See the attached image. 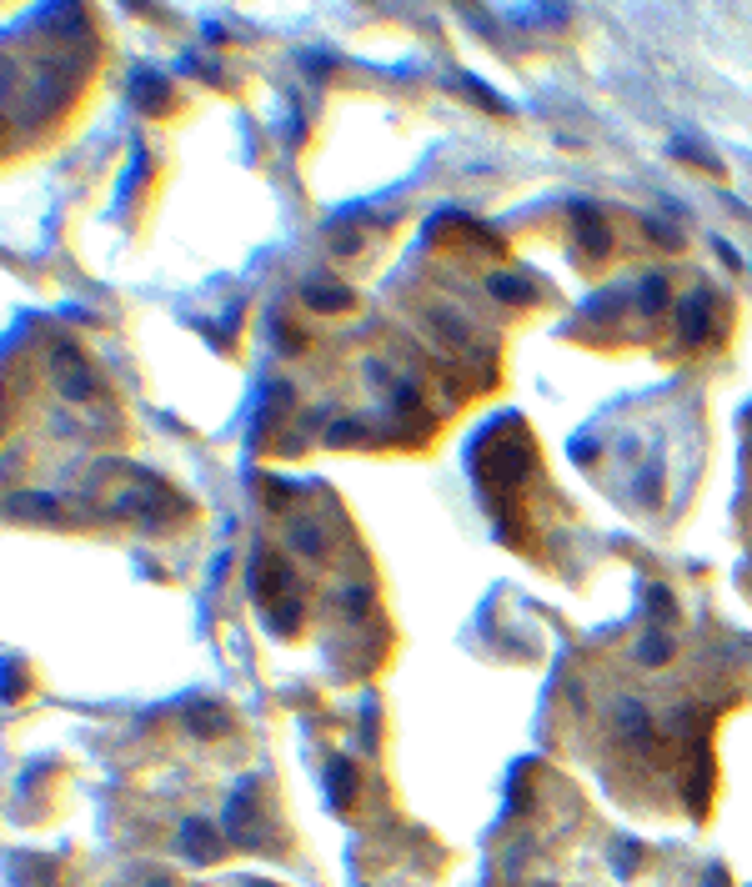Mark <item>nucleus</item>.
<instances>
[{
	"instance_id": "obj_1",
	"label": "nucleus",
	"mask_w": 752,
	"mask_h": 887,
	"mask_svg": "<svg viewBox=\"0 0 752 887\" xmlns=\"http://www.w3.org/2000/svg\"><path fill=\"white\" fill-rule=\"evenodd\" d=\"M51 366H56L61 396H71V401H91V396H96V371H91V361H86L76 346H56Z\"/></svg>"
},
{
	"instance_id": "obj_2",
	"label": "nucleus",
	"mask_w": 752,
	"mask_h": 887,
	"mask_svg": "<svg viewBox=\"0 0 752 887\" xmlns=\"http://www.w3.org/2000/svg\"><path fill=\"white\" fill-rule=\"evenodd\" d=\"M251 817H256V777H246L236 792H231V802H226V812H221V827L236 837V842H256V827H251Z\"/></svg>"
},
{
	"instance_id": "obj_3",
	"label": "nucleus",
	"mask_w": 752,
	"mask_h": 887,
	"mask_svg": "<svg viewBox=\"0 0 752 887\" xmlns=\"http://www.w3.org/2000/svg\"><path fill=\"white\" fill-rule=\"evenodd\" d=\"M291 587V567L276 557V552H261L256 557V577H251V592H256V602L261 607H276V597Z\"/></svg>"
},
{
	"instance_id": "obj_4",
	"label": "nucleus",
	"mask_w": 752,
	"mask_h": 887,
	"mask_svg": "<svg viewBox=\"0 0 752 887\" xmlns=\"http://www.w3.org/2000/svg\"><path fill=\"white\" fill-rule=\"evenodd\" d=\"M181 852H186L191 862H211V857L221 852V832H216L206 817H186V822H181Z\"/></svg>"
},
{
	"instance_id": "obj_5",
	"label": "nucleus",
	"mask_w": 752,
	"mask_h": 887,
	"mask_svg": "<svg viewBox=\"0 0 752 887\" xmlns=\"http://www.w3.org/2000/svg\"><path fill=\"white\" fill-rule=\"evenodd\" d=\"M186 732L191 737H221L226 732V712L216 707V702H186Z\"/></svg>"
},
{
	"instance_id": "obj_6",
	"label": "nucleus",
	"mask_w": 752,
	"mask_h": 887,
	"mask_svg": "<svg viewBox=\"0 0 752 887\" xmlns=\"http://www.w3.org/2000/svg\"><path fill=\"white\" fill-rule=\"evenodd\" d=\"M326 797H331V807H351V797H356V767L346 757L326 762Z\"/></svg>"
},
{
	"instance_id": "obj_7",
	"label": "nucleus",
	"mask_w": 752,
	"mask_h": 887,
	"mask_svg": "<svg viewBox=\"0 0 752 887\" xmlns=\"http://www.w3.org/2000/svg\"><path fill=\"white\" fill-rule=\"evenodd\" d=\"M677 326H682V341H687V346H697V341L707 336V291H692V296L682 301Z\"/></svg>"
},
{
	"instance_id": "obj_8",
	"label": "nucleus",
	"mask_w": 752,
	"mask_h": 887,
	"mask_svg": "<svg viewBox=\"0 0 752 887\" xmlns=\"http://www.w3.org/2000/svg\"><path fill=\"white\" fill-rule=\"evenodd\" d=\"M617 732H622L627 742H647V737H652V717H647V707H642L637 697H622V702H617Z\"/></svg>"
},
{
	"instance_id": "obj_9",
	"label": "nucleus",
	"mask_w": 752,
	"mask_h": 887,
	"mask_svg": "<svg viewBox=\"0 0 752 887\" xmlns=\"http://www.w3.org/2000/svg\"><path fill=\"white\" fill-rule=\"evenodd\" d=\"M577 236H582V246H587L592 256H607V251H612V231H607V221H602L592 206L577 211Z\"/></svg>"
},
{
	"instance_id": "obj_10",
	"label": "nucleus",
	"mask_w": 752,
	"mask_h": 887,
	"mask_svg": "<svg viewBox=\"0 0 752 887\" xmlns=\"http://www.w3.org/2000/svg\"><path fill=\"white\" fill-rule=\"evenodd\" d=\"M301 301H306L311 311H326V316H331V311H346L356 296H351L346 286H326V281H316V286H306V291H301Z\"/></svg>"
},
{
	"instance_id": "obj_11",
	"label": "nucleus",
	"mask_w": 752,
	"mask_h": 887,
	"mask_svg": "<svg viewBox=\"0 0 752 887\" xmlns=\"http://www.w3.org/2000/svg\"><path fill=\"white\" fill-rule=\"evenodd\" d=\"M487 291H492L497 301H512V306H532V301H537V291H532L522 276H502V271L487 276Z\"/></svg>"
},
{
	"instance_id": "obj_12",
	"label": "nucleus",
	"mask_w": 752,
	"mask_h": 887,
	"mask_svg": "<svg viewBox=\"0 0 752 887\" xmlns=\"http://www.w3.org/2000/svg\"><path fill=\"white\" fill-rule=\"evenodd\" d=\"M632 657H637L642 667H667V662H672V637H667V632H647V637H637Z\"/></svg>"
},
{
	"instance_id": "obj_13",
	"label": "nucleus",
	"mask_w": 752,
	"mask_h": 887,
	"mask_svg": "<svg viewBox=\"0 0 752 887\" xmlns=\"http://www.w3.org/2000/svg\"><path fill=\"white\" fill-rule=\"evenodd\" d=\"M286 537H291V547H296L301 557H311V562L326 552V542H321V532H316L311 522H291V532H286Z\"/></svg>"
},
{
	"instance_id": "obj_14",
	"label": "nucleus",
	"mask_w": 752,
	"mask_h": 887,
	"mask_svg": "<svg viewBox=\"0 0 752 887\" xmlns=\"http://www.w3.org/2000/svg\"><path fill=\"white\" fill-rule=\"evenodd\" d=\"M637 301H642V311H647V316H657V311H667V306H672V291H667V281H662V276H647Z\"/></svg>"
},
{
	"instance_id": "obj_15",
	"label": "nucleus",
	"mask_w": 752,
	"mask_h": 887,
	"mask_svg": "<svg viewBox=\"0 0 752 887\" xmlns=\"http://www.w3.org/2000/svg\"><path fill=\"white\" fill-rule=\"evenodd\" d=\"M647 607H652V617H657V622L677 617V597H672L662 582H652V587H647Z\"/></svg>"
},
{
	"instance_id": "obj_16",
	"label": "nucleus",
	"mask_w": 752,
	"mask_h": 887,
	"mask_svg": "<svg viewBox=\"0 0 752 887\" xmlns=\"http://www.w3.org/2000/svg\"><path fill=\"white\" fill-rule=\"evenodd\" d=\"M361 436H366L361 421H331V426H326V441H331V447H351V441H361Z\"/></svg>"
},
{
	"instance_id": "obj_17",
	"label": "nucleus",
	"mask_w": 752,
	"mask_h": 887,
	"mask_svg": "<svg viewBox=\"0 0 752 887\" xmlns=\"http://www.w3.org/2000/svg\"><path fill=\"white\" fill-rule=\"evenodd\" d=\"M346 607H351L346 617H366V607H371V592H366V587H351V592H346Z\"/></svg>"
},
{
	"instance_id": "obj_18",
	"label": "nucleus",
	"mask_w": 752,
	"mask_h": 887,
	"mask_svg": "<svg viewBox=\"0 0 752 887\" xmlns=\"http://www.w3.org/2000/svg\"><path fill=\"white\" fill-rule=\"evenodd\" d=\"M617 872H632L637 867V842H617V857H612Z\"/></svg>"
},
{
	"instance_id": "obj_19",
	"label": "nucleus",
	"mask_w": 752,
	"mask_h": 887,
	"mask_svg": "<svg viewBox=\"0 0 752 887\" xmlns=\"http://www.w3.org/2000/svg\"><path fill=\"white\" fill-rule=\"evenodd\" d=\"M572 457H577V462H597V441H577Z\"/></svg>"
},
{
	"instance_id": "obj_20",
	"label": "nucleus",
	"mask_w": 752,
	"mask_h": 887,
	"mask_svg": "<svg viewBox=\"0 0 752 887\" xmlns=\"http://www.w3.org/2000/svg\"><path fill=\"white\" fill-rule=\"evenodd\" d=\"M707 887H727V877H722V867H712V872H707Z\"/></svg>"
},
{
	"instance_id": "obj_21",
	"label": "nucleus",
	"mask_w": 752,
	"mask_h": 887,
	"mask_svg": "<svg viewBox=\"0 0 752 887\" xmlns=\"http://www.w3.org/2000/svg\"><path fill=\"white\" fill-rule=\"evenodd\" d=\"M146 887H181V882H176V877H151Z\"/></svg>"
}]
</instances>
